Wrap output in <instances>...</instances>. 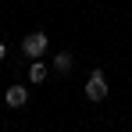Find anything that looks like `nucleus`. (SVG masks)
I'll return each mask as SVG.
<instances>
[{"label": "nucleus", "instance_id": "obj_2", "mask_svg": "<svg viewBox=\"0 0 132 132\" xmlns=\"http://www.w3.org/2000/svg\"><path fill=\"white\" fill-rule=\"evenodd\" d=\"M107 96V79H104V71H93L86 79V100H93V104H100Z\"/></svg>", "mask_w": 132, "mask_h": 132}, {"label": "nucleus", "instance_id": "obj_5", "mask_svg": "<svg viewBox=\"0 0 132 132\" xmlns=\"http://www.w3.org/2000/svg\"><path fill=\"white\" fill-rule=\"evenodd\" d=\"M43 79H46V64H43V61H32V64H29V82L39 86Z\"/></svg>", "mask_w": 132, "mask_h": 132}, {"label": "nucleus", "instance_id": "obj_1", "mask_svg": "<svg viewBox=\"0 0 132 132\" xmlns=\"http://www.w3.org/2000/svg\"><path fill=\"white\" fill-rule=\"evenodd\" d=\"M46 46H50L46 32H39V29H36V32H29V36L22 39V54H25V57H32V61H39V57L46 54Z\"/></svg>", "mask_w": 132, "mask_h": 132}, {"label": "nucleus", "instance_id": "obj_4", "mask_svg": "<svg viewBox=\"0 0 132 132\" xmlns=\"http://www.w3.org/2000/svg\"><path fill=\"white\" fill-rule=\"evenodd\" d=\"M71 64H75V57H71V54H57V57H54V71H57V75H68V71H71Z\"/></svg>", "mask_w": 132, "mask_h": 132}, {"label": "nucleus", "instance_id": "obj_3", "mask_svg": "<svg viewBox=\"0 0 132 132\" xmlns=\"http://www.w3.org/2000/svg\"><path fill=\"white\" fill-rule=\"evenodd\" d=\"M4 104H7V107H25V104H29V89L25 86H7Z\"/></svg>", "mask_w": 132, "mask_h": 132}, {"label": "nucleus", "instance_id": "obj_6", "mask_svg": "<svg viewBox=\"0 0 132 132\" xmlns=\"http://www.w3.org/2000/svg\"><path fill=\"white\" fill-rule=\"evenodd\" d=\"M4 57H7V46H4V43H0V61H4Z\"/></svg>", "mask_w": 132, "mask_h": 132}]
</instances>
